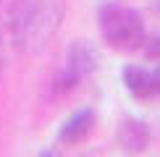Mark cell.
Listing matches in <instances>:
<instances>
[{
	"label": "cell",
	"instance_id": "obj_1",
	"mask_svg": "<svg viewBox=\"0 0 160 157\" xmlns=\"http://www.w3.org/2000/svg\"><path fill=\"white\" fill-rule=\"evenodd\" d=\"M66 16V0H11L8 34L24 55H39L48 50Z\"/></svg>",
	"mask_w": 160,
	"mask_h": 157
},
{
	"label": "cell",
	"instance_id": "obj_2",
	"mask_svg": "<svg viewBox=\"0 0 160 157\" xmlns=\"http://www.w3.org/2000/svg\"><path fill=\"white\" fill-rule=\"evenodd\" d=\"M97 26H100L102 39L116 50H139V47H144V39H147L144 18L131 5L105 3L97 11Z\"/></svg>",
	"mask_w": 160,
	"mask_h": 157
},
{
	"label": "cell",
	"instance_id": "obj_3",
	"mask_svg": "<svg viewBox=\"0 0 160 157\" xmlns=\"http://www.w3.org/2000/svg\"><path fill=\"white\" fill-rule=\"evenodd\" d=\"M95 68H97V52H95V47H92L87 39L71 42L68 52H66V63H63V68L58 71L52 89H55L58 94H66V92H71L76 84H82Z\"/></svg>",
	"mask_w": 160,
	"mask_h": 157
},
{
	"label": "cell",
	"instance_id": "obj_4",
	"mask_svg": "<svg viewBox=\"0 0 160 157\" xmlns=\"http://www.w3.org/2000/svg\"><path fill=\"white\" fill-rule=\"evenodd\" d=\"M95 126V110L89 107H79L76 113H71L63 121L61 131H58V141L61 144H79L82 139H87V134Z\"/></svg>",
	"mask_w": 160,
	"mask_h": 157
},
{
	"label": "cell",
	"instance_id": "obj_5",
	"mask_svg": "<svg viewBox=\"0 0 160 157\" xmlns=\"http://www.w3.org/2000/svg\"><path fill=\"white\" fill-rule=\"evenodd\" d=\"M118 144L126 152H144L150 147V128L144 121L137 118H126L118 126Z\"/></svg>",
	"mask_w": 160,
	"mask_h": 157
},
{
	"label": "cell",
	"instance_id": "obj_6",
	"mask_svg": "<svg viewBox=\"0 0 160 157\" xmlns=\"http://www.w3.org/2000/svg\"><path fill=\"white\" fill-rule=\"evenodd\" d=\"M123 84L137 100H150V68H144V65H126Z\"/></svg>",
	"mask_w": 160,
	"mask_h": 157
},
{
	"label": "cell",
	"instance_id": "obj_7",
	"mask_svg": "<svg viewBox=\"0 0 160 157\" xmlns=\"http://www.w3.org/2000/svg\"><path fill=\"white\" fill-rule=\"evenodd\" d=\"M150 100H160V63L150 68Z\"/></svg>",
	"mask_w": 160,
	"mask_h": 157
},
{
	"label": "cell",
	"instance_id": "obj_8",
	"mask_svg": "<svg viewBox=\"0 0 160 157\" xmlns=\"http://www.w3.org/2000/svg\"><path fill=\"white\" fill-rule=\"evenodd\" d=\"M5 68V39H3V29H0V74Z\"/></svg>",
	"mask_w": 160,
	"mask_h": 157
}]
</instances>
